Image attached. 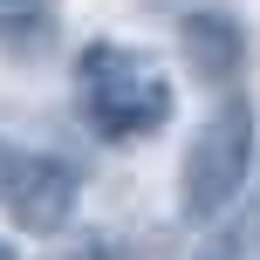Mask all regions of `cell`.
Wrapping results in <instances>:
<instances>
[{
  "label": "cell",
  "mask_w": 260,
  "mask_h": 260,
  "mask_svg": "<svg viewBox=\"0 0 260 260\" xmlns=\"http://www.w3.org/2000/svg\"><path fill=\"white\" fill-rule=\"evenodd\" d=\"M76 110L96 137L130 144L171 123V76L123 41H89L76 62Z\"/></svg>",
  "instance_id": "obj_1"
},
{
  "label": "cell",
  "mask_w": 260,
  "mask_h": 260,
  "mask_svg": "<svg viewBox=\"0 0 260 260\" xmlns=\"http://www.w3.org/2000/svg\"><path fill=\"white\" fill-rule=\"evenodd\" d=\"M247 165H253V110L240 103V96H226V103L199 123L192 151H185V171H178L185 219H212V212L240 192Z\"/></svg>",
  "instance_id": "obj_2"
},
{
  "label": "cell",
  "mask_w": 260,
  "mask_h": 260,
  "mask_svg": "<svg viewBox=\"0 0 260 260\" xmlns=\"http://www.w3.org/2000/svg\"><path fill=\"white\" fill-rule=\"evenodd\" d=\"M76 199H82L76 165H62V157H21V178L7 185V219L21 233L48 240V233H62L76 219Z\"/></svg>",
  "instance_id": "obj_3"
},
{
  "label": "cell",
  "mask_w": 260,
  "mask_h": 260,
  "mask_svg": "<svg viewBox=\"0 0 260 260\" xmlns=\"http://www.w3.org/2000/svg\"><path fill=\"white\" fill-rule=\"evenodd\" d=\"M178 41H185V62H192L199 82H212V89H226V82L247 69V27L233 21V14L219 7H199L178 21Z\"/></svg>",
  "instance_id": "obj_4"
},
{
  "label": "cell",
  "mask_w": 260,
  "mask_h": 260,
  "mask_svg": "<svg viewBox=\"0 0 260 260\" xmlns=\"http://www.w3.org/2000/svg\"><path fill=\"white\" fill-rule=\"evenodd\" d=\"M14 178H21V151L0 137V199H7V185H14Z\"/></svg>",
  "instance_id": "obj_5"
},
{
  "label": "cell",
  "mask_w": 260,
  "mask_h": 260,
  "mask_svg": "<svg viewBox=\"0 0 260 260\" xmlns=\"http://www.w3.org/2000/svg\"><path fill=\"white\" fill-rule=\"evenodd\" d=\"M0 260H14V247H7V240H0Z\"/></svg>",
  "instance_id": "obj_6"
}]
</instances>
